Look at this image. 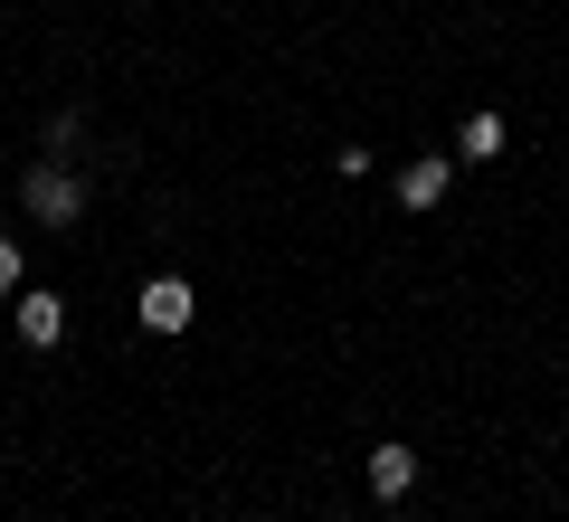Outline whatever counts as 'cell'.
I'll use <instances>...</instances> for the list:
<instances>
[{
	"label": "cell",
	"mask_w": 569,
	"mask_h": 522,
	"mask_svg": "<svg viewBox=\"0 0 569 522\" xmlns=\"http://www.w3.org/2000/svg\"><path fill=\"white\" fill-rule=\"evenodd\" d=\"M77 209H86V190L67 181L58 161H39V171H29V219H48V228H67V219H77Z\"/></svg>",
	"instance_id": "1"
},
{
	"label": "cell",
	"mask_w": 569,
	"mask_h": 522,
	"mask_svg": "<svg viewBox=\"0 0 569 522\" xmlns=\"http://www.w3.org/2000/svg\"><path fill=\"white\" fill-rule=\"evenodd\" d=\"M190 314H200V295H190L181 276H152V285H142V323H152V333H190Z\"/></svg>",
	"instance_id": "2"
},
{
	"label": "cell",
	"mask_w": 569,
	"mask_h": 522,
	"mask_svg": "<svg viewBox=\"0 0 569 522\" xmlns=\"http://www.w3.org/2000/svg\"><path fill=\"white\" fill-rule=\"evenodd\" d=\"M447 181H456V161L427 152V161H408V171H399V200L408 209H437V200H447Z\"/></svg>",
	"instance_id": "3"
},
{
	"label": "cell",
	"mask_w": 569,
	"mask_h": 522,
	"mask_svg": "<svg viewBox=\"0 0 569 522\" xmlns=\"http://www.w3.org/2000/svg\"><path fill=\"white\" fill-rule=\"evenodd\" d=\"M20 342H39V352L67 342V304L58 295H20Z\"/></svg>",
	"instance_id": "4"
},
{
	"label": "cell",
	"mask_w": 569,
	"mask_h": 522,
	"mask_svg": "<svg viewBox=\"0 0 569 522\" xmlns=\"http://www.w3.org/2000/svg\"><path fill=\"white\" fill-rule=\"evenodd\" d=\"M408 484H418V456H408V446H370V494H389V503H399Z\"/></svg>",
	"instance_id": "5"
},
{
	"label": "cell",
	"mask_w": 569,
	"mask_h": 522,
	"mask_svg": "<svg viewBox=\"0 0 569 522\" xmlns=\"http://www.w3.org/2000/svg\"><path fill=\"white\" fill-rule=\"evenodd\" d=\"M456 152H466V161H493V152H503V115H475V124H466V142H456Z\"/></svg>",
	"instance_id": "6"
},
{
	"label": "cell",
	"mask_w": 569,
	"mask_h": 522,
	"mask_svg": "<svg viewBox=\"0 0 569 522\" xmlns=\"http://www.w3.org/2000/svg\"><path fill=\"white\" fill-rule=\"evenodd\" d=\"M10 285H20V247L0 238V295H10Z\"/></svg>",
	"instance_id": "7"
}]
</instances>
